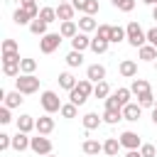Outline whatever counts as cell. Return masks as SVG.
<instances>
[{
  "label": "cell",
  "mask_w": 157,
  "mask_h": 157,
  "mask_svg": "<svg viewBox=\"0 0 157 157\" xmlns=\"http://www.w3.org/2000/svg\"><path fill=\"white\" fill-rule=\"evenodd\" d=\"M88 96H93V81H88V78H81V81L69 91V101H71L74 105H83V103L88 101Z\"/></svg>",
  "instance_id": "1"
},
{
  "label": "cell",
  "mask_w": 157,
  "mask_h": 157,
  "mask_svg": "<svg viewBox=\"0 0 157 157\" xmlns=\"http://www.w3.org/2000/svg\"><path fill=\"white\" fill-rule=\"evenodd\" d=\"M15 86H17L20 93L29 96V93H37V91H39V78H37L34 74H20V76L15 78Z\"/></svg>",
  "instance_id": "2"
},
{
  "label": "cell",
  "mask_w": 157,
  "mask_h": 157,
  "mask_svg": "<svg viewBox=\"0 0 157 157\" xmlns=\"http://www.w3.org/2000/svg\"><path fill=\"white\" fill-rule=\"evenodd\" d=\"M130 96H132L130 88H118L105 98V108H123V105L130 103Z\"/></svg>",
  "instance_id": "3"
},
{
  "label": "cell",
  "mask_w": 157,
  "mask_h": 157,
  "mask_svg": "<svg viewBox=\"0 0 157 157\" xmlns=\"http://www.w3.org/2000/svg\"><path fill=\"white\" fill-rule=\"evenodd\" d=\"M125 32H128V42H130L132 47H137V49L147 42V32H145L137 22H130V25L125 27Z\"/></svg>",
  "instance_id": "4"
},
{
  "label": "cell",
  "mask_w": 157,
  "mask_h": 157,
  "mask_svg": "<svg viewBox=\"0 0 157 157\" xmlns=\"http://www.w3.org/2000/svg\"><path fill=\"white\" fill-rule=\"evenodd\" d=\"M61 34L59 32H47L44 37H39V49H42V54H52V52H56L59 49V44H61Z\"/></svg>",
  "instance_id": "5"
},
{
  "label": "cell",
  "mask_w": 157,
  "mask_h": 157,
  "mask_svg": "<svg viewBox=\"0 0 157 157\" xmlns=\"http://www.w3.org/2000/svg\"><path fill=\"white\" fill-rule=\"evenodd\" d=\"M39 103H42V108H44L49 115H52V113H56V110H61V105H64L54 91H44V93L39 96Z\"/></svg>",
  "instance_id": "6"
},
{
  "label": "cell",
  "mask_w": 157,
  "mask_h": 157,
  "mask_svg": "<svg viewBox=\"0 0 157 157\" xmlns=\"http://www.w3.org/2000/svg\"><path fill=\"white\" fill-rule=\"evenodd\" d=\"M29 150H32L34 155L44 157V155L52 152V140H49L47 135H39V132H37V137H32V142H29Z\"/></svg>",
  "instance_id": "7"
},
{
  "label": "cell",
  "mask_w": 157,
  "mask_h": 157,
  "mask_svg": "<svg viewBox=\"0 0 157 157\" xmlns=\"http://www.w3.org/2000/svg\"><path fill=\"white\" fill-rule=\"evenodd\" d=\"M120 145H123L125 150H140L142 140H140V135H137V132H132V130H125V132L120 135Z\"/></svg>",
  "instance_id": "8"
},
{
  "label": "cell",
  "mask_w": 157,
  "mask_h": 157,
  "mask_svg": "<svg viewBox=\"0 0 157 157\" xmlns=\"http://www.w3.org/2000/svg\"><path fill=\"white\" fill-rule=\"evenodd\" d=\"M140 115H142V105H140V103H128V105H123V120L137 123Z\"/></svg>",
  "instance_id": "9"
},
{
  "label": "cell",
  "mask_w": 157,
  "mask_h": 157,
  "mask_svg": "<svg viewBox=\"0 0 157 157\" xmlns=\"http://www.w3.org/2000/svg\"><path fill=\"white\" fill-rule=\"evenodd\" d=\"M86 78L93 81V83L103 81V78H105V66H103V64H91V66L86 69Z\"/></svg>",
  "instance_id": "10"
},
{
  "label": "cell",
  "mask_w": 157,
  "mask_h": 157,
  "mask_svg": "<svg viewBox=\"0 0 157 157\" xmlns=\"http://www.w3.org/2000/svg\"><path fill=\"white\" fill-rule=\"evenodd\" d=\"M29 142H32V137H27V132H20V130H17V135H12V150H15V152L29 150Z\"/></svg>",
  "instance_id": "11"
},
{
  "label": "cell",
  "mask_w": 157,
  "mask_h": 157,
  "mask_svg": "<svg viewBox=\"0 0 157 157\" xmlns=\"http://www.w3.org/2000/svg\"><path fill=\"white\" fill-rule=\"evenodd\" d=\"M59 34H61L64 39H74V37L78 34V22H74V20H66V22H61V27H59Z\"/></svg>",
  "instance_id": "12"
},
{
  "label": "cell",
  "mask_w": 157,
  "mask_h": 157,
  "mask_svg": "<svg viewBox=\"0 0 157 157\" xmlns=\"http://www.w3.org/2000/svg\"><path fill=\"white\" fill-rule=\"evenodd\" d=\"M71 49H76V52H83V49H91V37L86 34V32H81L78 29V34L71 39Z\"/></svg>",
  "instance_id": "13"
},
{
  "label": "cell",
  "mask_w": 157,
  "mask_h": 157,
  "mask_svg": "<svg viewBox=\"0 0 157 157\" xmlns=\"http://www.w3.org/2000/svg\"><path fill=\"white\" fill-rule=\"evenodd\" d=\"M118 71H120V76H125V78H135V76H137V64H135L132 59H123L120 66H118Z\"/></svg>",
  "instance_id": "14"
},
{
  "label": "cell",
  "mask_w": 157,
  "mask_h": 157,
  "mask_svg": "<svg viewBox=\"0 0 157 157\" xmlns=\"http://www.w3.org/2000/svg\"><path fill=\"white\" fill-rule=\"evenodd\" d=\"M74 12H76V7H74L71 2H59V5H56V17H59L61 22L74 20Z\"/></svg>",
  "instance_id": "15"
},
{
  "label": "cell",
  "mask_w": 157,
  "mask_h": 157,
  "mask_svg": "<svg viewBox=\"0 0 157 157\" xmlns=\"http://www.w3.org/2000/svg\"><path fill=\"white\" fill-rule=\"evenodd\" d=\"M39 135H49L52 130H54V118H49V113L47 115H42V118H37V128H34Z\"/></svg>",
  "instance_id": "16"
},
{
  "label": "cell",
  "mask_w": 157,
  "mask_h": 157,
  "mask_svg": "<svg viewBox=\"0 0 157 157\" xmlns=\"http://www.w3.org/2000/svg\"><path fill=\"white\" fill-rule=\"evenodd\" d=\"M34 128H37V120H34L32 115H20V118H17V130H20V132H27V135H29Z\"/></svg>",
  "instance_id": "17"
},
{
  "label": "cell",
  "mask_w": 157,
  "mask_h": 157,
  "mask_svg": "<svg viewBox=\"0 0 157 157\" xmlns=\"http://www.w3.org/2000/svg\"><path fill=\"white\" fill-rule=\"evenodd\" d=\"M78 29L88 34V32H93V29H98V22L93 20V15H81V17H78Z\"/></svg>",
  "instance_id": "18"
},
{
  "label": "cell",
  "mask_w": 157,
  "mask_h": 157,
  "mask_svg": "<svg viewBox=\"0 0 157 157\" xmlns=\"http://www.w3.org/2000/svg\"><path fill=\"white\" fill-rule=\"evenodd\" d=\"M22 96H25V93H20L17 88H15V91H10V93H5V105H7V108H20V105L25 103V98H22Z\"/></svg>",
  "instance_id": "19"
},
{
  "label": "cell",
  "mask_w": 157,
  "mask_h": 157,
  "mask_svg": "<svg viewBox=\"0 0 157 157\" xmlns=\"http://www.w3.org/2000/svg\"><path fill=\"white\" fill-rule=\"evenodd\" d=\"M118 120H123V108H105V113H103V123L115 125Z\"/></svg>",
  "instance_id": "20"
},
{
  "label": "cell",
  "mask_w": 157,
  "mask_h": 157,
  "mask_svg": "<svg viewBox=\"0 0 157 157\" xmlns=\"http://www.w3.org/2000/svg\"><path fill=\"white\" fill-rule=\"evenodd\" d=\"M101 123H103V115H98V113H86L83 115V128L86 130H96V128H101Z\"/></svg>",
  "instance_id": "21"
},
{
  "label": "cell",
  "mask_w": 157,
  "mask_h": 157,
  "mask_svg": "<svg viewBox=\"0 0 157 157\" xmlns=\"http://www.w3.org/2000/svg\"><path fill=\"white\" fill-rule=\"evenodd\" d=\"M120 147H123V145H120L118 137H108V140L103 142V152H105L108 157H115V155L120 152Z\"/></svg>",
  "instance_id": "22"
},
{
  "label": "cell",
  "mask_w": 157,
  "mask_h": 157,
  "mask_svg": "<svg viewBox=\"0 0 157 157\" xmlns=\"http://www.w3.org/2000/svg\"><path fill=\"white\" fill-rule=\"evenodd\" d=\"M137 54L142 61H157V47H152V44H142L137 49Z\"/></svg>",
  "instance_id": "23"
},
{
  "label": "cell",
  "mask_w": 157,
  "mask_h": 157,
  "mask_svg": "<svg viewBox=\"0 0 157 157\" xmlns=\"http://www.w3.org/2000/svg\"><path fill=\"white\" fill-rule=\"evenodd\" d=\"M32 20H34V17H32L25 7H17V10L12 12V22H15V25H29Z\"/></svg>",
  "instance_id": "24"
},
{
  "label": "cell",
  "mask_w": 157,
  "mask_h": 157,
  "mask_svg": "<svg viewBox=\"0 0 157 157\" xmlns=\"http://www.w3.org/2000/svg\"><path fill=\"white\" fill-rule=\"evenodd\" d=\"M83 155H98V152H103V142H98V140H83Z\"/></svg>",
  "instance_id": "25"
},
{
  "label": "cell",
  "mask_w": 157,
  "mask_h": 157,
  "mask_svg": "<svg viewBox=\"0 0 157 157\" xmlns=\"http://www.w3.org/2000/svg\"><path fill=\"white\" fill-rule=\"evenodd\" d=\"M93 96H96V98H103V101L110 96V86H108V81H105V78H103V81H98V83H93Z\"/></svg>",
  "instance_id": "26"
},
{
  "label": "cell",
  "mask_w": 157,
  "mask_h": 157,
  "mask_svg": "<svg viewBox=\"0 0 157 157\" xmlns=\"http://www.w3.org/2000/svg\"><path fill=\"white\" fill-rule=\"evenodd\" d=\"M29 32L37 34V37H44V34H47V22L39 20V17H34V20L29 22Z\"/></svg>",
  "instance_id": "27"
},
{
  "label": "cell",
  "mask_w": 157,
  "mask_h": 157,
  "mask_svg": "<svg viewBox=\"0 0 157 157\" xmlns=\"http://www.w3.org/2000/svg\"><path fill=\"white\" fill-rule=\"evenodd\" d=\"M66 64H69L71 69L81 66V64H83V52H76V49H71V52L66 54Z\"/></svg>",
  "instance_id": "28"
},
{
  "label": "cell",
  "mask_w": 157,
  "mask_h": 157,
  "mask_svg": "<svg viewBox=\"0 0 157 157\" xmlns=\"http://www.w3.org/2000/svg\"><path fill=\"white\" fill-rule=\"evenodd\" d=\"M78 81L74 78V74H69V71H64V74H59V86L61 88H66V91H71L74 86H76Z\"/></svg>",
  "instance_id": "29"
},
{
  "label": "cell",
  "mask_w": 157,
  "mask_h": 157,
  "mask_svg": "<svg viewBox=\"0 0 157 157\" xmlns=\"http://www.w3.org/2000/svg\"><path fill=\"white\" fill-rule=\"evenodd\" d=\"M108 44H110L108 39H98L96 37V39H91V52L93 54H105L108 52Z\"/></svg>",
  "instance_id": "30"
},
{
  "label": "cell",
  "mask_w": 157,
  "mask_h": 157,
  "mask_svg": "<svg viewBox=\"0 0 157 157\" xmlns=\"http://www.w3.org/2000/svg\"><path fill=\"white\" fill-rule=\"evenodd\" d=\"M130 91H132L135 96H140V93L150 91V83H147L145 78H132V83H130Z\"/></svg>",
  "instance_id": "31"
},
{
  "label": "cell",
  "mask_w": 157,
  "mask_h": 157,
  "mask_svg": "<svg viewBox=\"0 0 157 157\" xmlns=\"http://www.w3.org/2000/svg\"><path fill=\"white\" fill-rule=\"evenodd\" d=\"M39 20H44L47 25L54 22V20H59V17H56V7H42V10H39Z\"/></svg>",
  "instance_id": "32"
},
{
  "label": "cell",
  "mask_w": 157,
  "mask_h": 157,
  "mask_svg": "<svg viewBox=\"0 0 157 157\" xmlns=\"http://www.w3.org/2000/svg\"><path fill=\"white\" fill-rule=\"evenodd\" d=\"M123 39H128L125 27H113V29H110V44H118V42H123Z\"/></svg>",
  "instance_id": "33"
},
{
  "label": "cell",
  "mask_w": 157,
  "mask_h": 157,
  "mask_svg": "<svg viewBox=\"0 0 157 157\" xmlns=\"http://www.w3.org/2000/svg\"><path fill=\"white\" fill-rule=\"evenodd\" d=\"M137 103H140L142 108H155V96H152V91L140 93V96H137Z\"/></svg>",
  "instance_id": "34"
},
{
  "label": "cell",
  "mask_w": 157,
  "mask_h": 157,
  "mask_svg": "<svg viewBox=\"0 0 157 157\" xmlns=\"http://www.w3.org/2000/svg\"><path fill=\"white\" fill-rule=\"evenodd\" d=\"M20 69H22V74H34L37 61H34V59H29V56H25V59L20 61Z\"/></svg>",
  "instance_id": "35"
},
{
  "label": "cell",
  "mask_w": 157,
  "mask_h": 157,
  "mask_svg": "<svg viewBox=\"0 0 157 157\" xmlns=\"http://www.w3.org/2000/svg\"><path fill=\"white\" fill-rule=\"evenodd\" d=\"M76 108H78V105H74V103L69 101V103H64V105H61V110H59V113H61L66 120H71V118H76Z\"/></svg>",
  "instance_id": "36"
},
{
  "label": "cell",
  "mask_w": 157,
  "mask_h": 157,
  "mask_svg": "<svg viewBox=\"0 0 157 157\" xmlns=\"http://www.w3.org/2000/svg\"><path fill=\"white\" fill-rule=\"evenodd\" d=\"M20 52H2V66L5 64H20Z\"/></svg>",
  "instance_id": "37"
},
{
  "label": "cell",
  "mask_w": 157,
  "mask_h": 157,
  "mask_svg": "<svg viewBox=\"0 0 157 157\" xmlns=\"http://www.w3.org/2000/svg\"><path fill=\"white\" fill-rule=\"evenodd\" d=\"M110 29H113L110 25H98V29H96L98 34H96V37H98V39H108V42H110Z\"/></svg>",
  "instance_id": "38"
},
{
  "label": "cell",
  "mask_w": 157,
  "mask_h": 157,
  "mask_svg": "<svg viewBox=\"0 0 157 157\" xmlns=\"http://www.w3.org/2000/svg\"><path fill=\"white\" fill-rule=\"evenodd\" d=\"M10 147H12V135L0 132V152H5V150H10Z\"/></svg>",
  "instance_id": "39"
},
{
  "label": "cell",
  "mask_w": 157,
  "mask_h": 157,
  "mask_svg": "<svg viewBox=\"0 0 157 157\" xmlns=\"http://www.w3.org/2000/svg\"><path fill=\"white\" fill-rule=\"evenodd\" d=\"M140 152H142V157H157V147H155V145H150V142L140 145Z\"/></svg>",
  "instance_id": "40"
},
{
  "label": "cell",
  "mask_w": 157,
  "mask_h": 157,
  "mask_svg": "<svg viewBox=\"0 0 157 157\" xmlns=\"http://www.w3.org/2000/svg\"><path fill=\"white\" fill-rule=\"evenodd\" d=\"M71 5L78 10V12H83L86 15V10H88V5H91V0H71Z\"/></svg>",
  "instance_id": "41"
},
{
  "label": "cell",
  "mask_w": 157,
  "mask_h": 157,
  "mask_svg": "<svg viewBox=\"0 0 157 157\" xmlns=\"http://www.w3.org/2000/svg\"><path fill=\"white\" fill-rule=\"evenodd\" d=\"M10 120H12V115H10V108H7V105H2V108H0V123H2V125H7Z\"/></svg>",
  "instance_id": "42"
},
{
  "label": "cell",
  "mask_w": 157,
  "mask_h": 157,
  "mask_svg": "<svg viewBox=\"0 0 157 157\" xmlns=\"http://www.w3.org/2000/svg\"><path fill=\"white\" fill-rule=\"evenodd\" d=\"M118 10H123V12H132V10H135V0H123V2L118 5Z\"/></svg>",
  "instance_id": "43"
},
{
  "label": "cell",
  "mask_w": 157,
  "mask_h": 157,
  "mask_svg": "<svg viewBox=\"0 0 157 157\" xmlns=\"http://www.w3.org/2000/svg\"><path fill=\"white\" fill-rule=\"evenodd\" d=\"M2 52H17V42L15 39H5L2 42Z\"/></svg>",
  "instance_id": "44"
},
{
  "label": "cell",
  "mask_w": 157,
  "mask_h": 157,
  "mask_svg": "<svg viewBox=\"0 0 157 157\" xmlns=\"http://www.w3.org/2000/svg\"><path fill=\"white\" fill-rule=\"evenodd\" d=\"M147 44H152V47H157V27H152V29H147Z\"/></svg>",
  "instance_id": "45"
},
{
  "label": "cell",
  "mask_w": 157,
  "mask_h": 157,
  "mask_svg": "<svg viewBox=\"0 0 157 157\" xmlns=\"http://www.w3.org/2000/svg\"><path fill=\"white\" fill-rule=\"evenodd\" d=\"M98 12V0H91V5H88V10H86V15H96Z\"/></svg>",
  "instance_id": "46"
},
{
  "label": "cell",
  "mask_w": 157,
  "mask_h": 157,
  "mask_svg": "<svg viewBox=\"0 0 157 157\" xmlns=\"http://www.w3.org/2000/svg\"><path fill=\"white\" fill-rule=\"evenodd\" d=\"M125 157H142V152H140V150H128Z\"/></svg>",
  "instance_id": "47"
},
{
  "label": "cell",
  "mask_w": 157,
  "mask_h": 157,
  "mask_svg": "<svg viewBox=\"0 0 157 157\" xmlns=\"http://www.w3.org/2000/svg\"><path fill=\"white\" fill-rule=\"evenodd\" d=\"M29 5H34V0H20V7H29Z\"/></svg>",
  "instance_id": "48"
},
{
  "label": "cell",
  "mask_w": 157,
  "mask_h": 157,
  "mask_svg": "<svg viewBox=\"0 0 157 157\" xmlns=\"http://www.w3.org/2000/svg\"><path fill=\"white\" fill-rule=\"evenodd\" d=\"M152 123H155V125H157V105H155V108H152Z\"/></svg>",
  "instance_id": "49"
},
{
  "label": "cell",
  "mask_w": 157,
  "mask_h": 157,
  "mask_svg": "<svg viewBox=\"0 0 157 157\" xmlns=\"http://www.w3.org/2000/svg\"><path fill=\"white\" fill-rule=\"evenodd\" d=\"M145 5H157V0H142Z\"/></svg>",
  "instance_id": "50"
},
{
  "label": "cell",
  "mask_w": 157,
  "mask_h": 157,
  "mask_svg": "<svg viewBox=\"0 0 157 157\" xmlns=\"http://www.w3.org/2000/svg\"><path fill=\"white\" fill-rule=\"evenodd\" d=\"M152 20H157V5L152 7Z\"/></svg>",
  "instance_id": "51"
},
{
  "label": "cell",
  "mask_w": 157,
  "mask_h": 157,
  "mask_svg": "<svg viewBox=\"0 0 157 157\" xmlns=\"http://www.w3.org/2000/svg\"><path fill=\"white\" fill-rule=\"evenodd\" d=\"M110 2H113V5H115V7H118V5H120V2H123V0H110Z\"/></svg>",
  "instance_id": "52"
},
{
  "label": "cell",
  "mask_w": 157,
  "mask_h": 157,
  "mask_svg": "<svg viewBox=\"0 0 157 157\" xmlns=\"http://www.w3.org/2000/svg\"><path fill=\"white\" fill-rule=\"evenodd\" d=\"M44 157H56V155H54V152H49V155H44Z\"/></svg>",
  "instance_id": "53"
},
{
  "label": "cell",
  "mask_w": 157,
  "mask_h": 157,
  "mask_svg": "<svg viewBox=\"0 0 157 157\" xmlns=\"http://www.w3.org/2000/svg\"><path fill=\"white\" fill-rule=\"evenodd\" d=\"M59 2H71V0H59Z\"/></svg>",
  "instance_id": "54"
},
{
  "label": "cell",
  "mask_w": 157,
  "mask_h": 157,
  "mask_svg": "<svg viewBox=\"0 0 157 157\" xmlns=\"http://www.w3.org/2000/svg\"><path fill=\"white\" fill-rule=\"evenodd\" d=\"M155 105H157V98H155Z\"/></svg>",
  "instance_id": "55"
},
{
  "label": "cell",
  "mask_w": 157,
  "mask_h": 157,
  "mask_svg": "<svg viewBox=\"0 0 157 157\" xmlns=\"http://www.w3.org/2000/svg\"><path fill=\"white\" fill-rule=\"evenodd\" d=\"M155 69H157V61H155Z\"/></svg>",
  "instance_id": "56"
},
{
  "label": "cell",
  "mask_w": 157,
  "mask_h": 157,
  "mask_svg": "<svg viewBox=\"0 0 157 157\" xmlns=\"http://www.w3.org/2000/svg\"><path fill=\"white\" fill-rule=\"evenodd\" d=\"M86 157H91V155H86Z\"/></svg>",
  "instance_id": "57"
}]
</instances>
